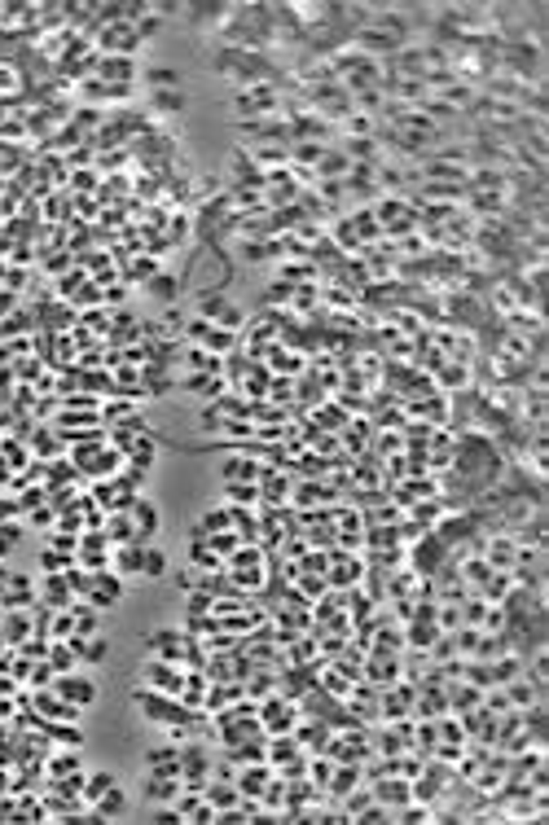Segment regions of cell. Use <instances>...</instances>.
<instances>
[{
    "instance_id": "obj_43",
    "label": "cell",
    "mask_w": 549,
    "mask_h": 825,
    "mask_svg": "<svg viewBox=\"0 0 549 825\" xmlns=\"http://www.w3.org/2000/svg\"><path fill=\"white\" fill-rule=\"evenodd\" d=\"M168 575V554L159 545H145V562H141V580H163Z\"/></svg>"
},
{
    "instance_id": "obj_44",
    "label": "cell",
    "mask_w": 549,
    "mask_h": 825,
    "mask_svg": "<svg viewBox=\"0 0 549 825\" xmlns=\"http://www.w3.org/2000/svg\"><path fill=\"white\" fill-rule=\"evenodd\" d=\"M70 566H75V554H58V549L44 545V554H40V575H67Z\"/></svg>"
},
{
    "instance_id": "obj_16",
    "label": "cell",
    "mask_w": 549,
    "mask_h": 825,
    "mask_svg": "<svg viewBox=\"0 0 549 825\" xmlns=\"http://www.w3.org/2000/svg\"><path fill=\"white\" fill-rule=\"evenodd\" d=\"M273 764L269 759H260V764H242L238 773H233V786H238L242 799H260V794L269 791V782H273Z\"/></svg>"
},
{
    "instance_id": "obj_36",
    "label": "cell",
    "mask_w": 549,
    "mask_h": 825,
    "mask_svg": "<svg viewBox=\"0 0 549 825\" xmlns=\"http://www.w3.org/2000/svg\"><path fill=\"white\" fill-rule=\"evenodd\" d=\"M229 527H233V514H229V505H211V509H206V514L189 531H194V536H215V531H229Z\"/></svg>"
},
{
    "instance_id": "obj_1",
    "label": "cell",
    "mask_w": 549,
    "mask_h": 825,
    "mask_svg": "<svg viewBox=\"0 0 549 825\" xmlns=\"http://www.w3.org/2000/svg\"><path fill=\"white\" fill-rule=\"evenodd\" d=\"M194 316H203V321L220 325V330H233V334H242V325H246V312L224 290H198L194 295Z\"/></svg>"
},
{
    "instance_id": "obj_5",
    "label": "cell",
    "mask_w": 549,
    "mask_h": 825,
    "mask_svg": "<svg viewBox=\"0 0 549 825\" xmlns=\"http://www.w3.org/2000/svg\"><path fill=\"white\" fill-rule=\"evenodd\" d=\"M141 685H145V690H154V693L176 698L180 685H185V667L172 663V659H154V655H150V659L141 663Z\"/></svg>"
},
{
    "instance_id": "obj_15",
    "label": "cell",
    "mask_w": 549,
    "mask_h": 825,
    "mask_svg": "<svg viewBox=\"0 0 549 825\" xmlns=\"http://www.w3.org/2000/svg\"><path fill=\"white\" fill-rule=\"evenodd\" d=\"M27 448H32V457L40 465L44 462H58V457H67V439L58 435V430L49 426V422H35L32 435H27Z\"/></svg>"
},
{
    "instance_id": "obj_24",
    "label": "cell",
    "mask_w": 549,
    "mask_h": 825,
    "mask_svg": "<svg viewBox=\"0 0 549 825\" xmlns=\"http://www.w3.org/2000/svg\"><path fill=\"white\" fill-rule=\"evenodd\" d=\"M128 803H133V799H128V791L114 782V786H110V791H105L102 799L88 808V812H93V821H124V817H128Z\"/></svg>"
},
{
    "instance_id": "obj_6",
    "label": "cell",
    "mask_w": 549,
    "mask_h": 825,
    "mask_svg": "<svg viewBox=\"0 0 549 825\" xmlns=\"http://www.w3.org/2000/svg\"><path fill=\"white\" fill-rule=\"evenodd\" d=\"M124 575H114L110 566L105 571H93V580H88V593L79 597V601H88L93 610H110V606H119L124 601Z\"/></svg>"
},
{
    "instance_id": "obj_23",
    "label": "cell",
    "mask_w": 549,
    "mask_h": 825,
    "mask_svg": "<svg viewBox=\"0 0 549 825\" xmlns=\"http://www.w3.org/2000/svg\"><path fill=\"white\" fill-rule=\"evenodd\" d=\"M5 610V606H0ZM35 632V619H32V610H5V619H0V641L14 650V646H23L27 637Z\"/></svg>"
},
{
    "instance_id": "obj_9",
    "label": "cell",
    "mask_w": 549,
    "mask_h": 825,
    "mask_svg": "<svg viewBox=\"0 0 549 825\" xmlns=\"http://www.w3.org/2000/svg\"><path fill=\"white\" fill-rule=\"evenodd\" d=\"M145 650H150L154 659L180 663L185 659V650H189V632H185V628H154V632L145 637Z\"/></svg>"
},
{
    "instance_id": "obj_27",
    "label": "cell",
    "mask_w": 549,
    "mask_h": 825,
    "mask_svg": "<svg viewBox=\"0 0 549 825\" xmlns=\"http://www.w3.org/2000/svg\"><path fill=\"white\" fill-rule=\"evenodd\" d=\"M141 562H145V545H119L110 554V571L124 580H141Z\"/></svg>"
},
{
    "instance_id": "obj_17",
    "label": "cell",
    "mask_w": 549,
    "mask_h": 825,
    "mask_svg": "<svg viewBox=\"0 0 549 825\" xmlns=\"http://www.w3.org/2000/svg\"><path fill=\"white\" fill-rule=\"evenodd\" d=\"M79 773H84L79 747H53L44 756V782H67V777H79Z\"/></svg>"
},
{
    "instance_id": "obj_42",
    "label": "cell",
    "mask_w": 549,
    "mask_h": 825,
    "mask_svg": "<svg viewBox=\"0 0 549 825\" xmlns=\"http://www.w3.org/2000/svg\"><path fill=\"white\" fill-rule=\"evenodd\" d=\"M180 88H172V93H150V115L154 119H172V115H180Z\"/></svg>"
},
{
    "instance_id": "obj_18",
    "label": "cell",
    "mask_w": 549,
    "mask_h": 825,
    "mask_svg": "<svg viewBox=\"0 0 549 825\" xmlns=\"http://www.w3.org/2000/svg\"><path fill=\"white\" fill-rule=\"evenodd\" d=\"M93 79H102L110 88H133V79H137V62L133 58H102L97 53V62H93Z\"/></svg>"
},
{
    "instance_id": "obj_8",
    "label": "cell",
    "mask_w": 549,
    "mask_h": 825,
    "mask_svg": "<svg viewBox=\"0 0 549 825\" xmlns=\"http://www.w3.org/2000/svg\"><path fill=\"white\" fill-rule=\"evenodd\" d=\"M35 601H40V584H35V575L9 571V580H5V589H0V606H5V610H32Z\"/></svg>"
},
{
    "instance_id": "obj_46",
    "label": "cell",
    "mask_w": 549,
    "mask_h": 825,
    "mask_svg": "<svg viewBox=\"0 0 549 825\" xmlns=\"http://www.w3.org/2000/svg\"><path fill=\"white\" fill-rule=\"evenodd\" d=\"M53 523H58V509H53L49 500H44V505H35L32 514H27V527H35V531H49Z\"/></svg>"
},
{
    "instance_id": "obj_49",
    "label": "cell",
    "mask_w": 549,
    "mask_h": 825,
    "mask_svg": "<svg viewBox=\"0 0 549 825\" xmlns=\"http://www.w3.org/2000/svg\"><path fill=\"white\" fill-rule=\"evenodd\" d=\"M70 185H75L79 194H84V189H97V171H75V180H70Z\"/></svg>"
},
{
    "instance_id": "obj_7",
    "label": "cell",
    "mask_w": 549,
    "mask_h": 825,
    "mask_svg": "<svg viewBox=\"0 0 549 825\" xmlns=\"http://www.w3.org/2000/svg\"><path fill=\"white\" fill-rule=\"evenodd\" d=\"M480 554H483V562H488L492 571H515V566H518V540H515V531H492V536H483V540H480Z\"/></svg>"
},
{
    "instance_id": "obj_38",
    "label": "cell",
    "mask_w": 549,
    "mask_h": 825,
    "mask_svg": "<svg viewBox=\"0 0 549 825\" xmlns=\"http://www.w3.org/2000/svg\"><path fill=\"white\" fill-rule=\"evenodd\" d=\"M110 786H114V773H105V768H97V773H84V786H79L84 808H93V803H97V799H102Z\"/></svg>"
},
{
    "instance_id": "obj_40",
    "label": "cell",
    "mask_w": 549,
    "mask_h": 825,
    "mask_svg": "<svg viewBox=\"0 0 549 825\" xmlns=\"http://www.w3.org/2000/svg\"><path fill=\"white\" fill-rule=\"evenodd\" d=\"M49 667L62 676V672H75L79 667V655L70 650V641H49Z\"/></svg>"
},
{
    "instance_id": "obj_45",
    "label": "cell",
    "mask_w": 549,
    "mask_h": 825,
    "mask_svg": "<svg viewBox=\"0 0 549 825\" xmlns=\"http://www.w3.org/2000/svg\"><path fill=\"white\" fill-rule=\"evenodd\" d=\"M23 523L14 518V523H0V562H9V554L18 549V540H23Z\"/></svg>"
},
{
    "instance_id": "obj_19",
    "label": "cell",
    "mask_w": 549,
    "mask_h": 825,
    "mask_svg": "<svg viewBox=\"0 0 549 825\" xmlns=\"http://www.w3.org/2000/svg\"><path fill=\"white\" fill-rule=\"evenodd\" d=\"M35 584H40V606H49V610H70L79 601L67 575H40Z\"/></svg>"
},
{
    "instance_id": "obj_47",
    "label": "cell",
    "mask_w": 549,
    "mask_h": 825,
    "mask_svg": "<svg viewBox=\"0 0 549 825\" xmlns=\"http://www.w3.org/2000/svg\"><path fill=\"white\" fill-rule=\"evenodd\" d=\"M211 601H215L211 593H203V589H189V593H185V615H211Z\"/></svg>"
},
{
    "instance_id": "obj_14",
    "label": "cell",
    "mask_w": 549,
    "mask_h": 825,
    "mask_svg": "<svg viewBox=\"0 0 549 825\" xmlns=\"http://www.w3.org/2000/svg\"><path fill=\"white\" fill-rule=\"evenodd\" d=\"M110 540H105V531H84L79 536V549H75V566H84V571H105L110 566Z\"/></svg>"
},
{
    "instance_id": "obj_25",
    "label": "cell",
    "mask_w": 549,
    "mask_h": 825,
    "mask_svg": "<svg viewBox=\"0 0 549 825\" xmlns=\"http://www.w3.org/2000/svg\"><path fill=\"white\" fill-rule=\"evenodd\" d=\"M185 791L180 786V777H159V773H145V782H141V799L154 808V803H176V794Z\"/></svg>"
},
{
    "instance_id": "obj_11",
    "label": "cell",
    "mask_w": 549,
    "mask_h": 825,
    "mask_svg": "<svg viewBox=\"0 0 549 825\" xmlns=\"http://www.w3.org/2000/svg\"><path fill=\"white\" fill-rule=\"evenodd\" d=\"M53 690L62 693L67 702H75L79 711H88V707L97 702V681H93V676H84L79 667H75V672H62V676L53 681Z\"/></svg>"
},
{
    "instance_id": "obj_28",
    "label": "cell",
    "mask_w": 549,
    "mask_h": 825,
    "mask_svg": "<svg viewBox=\"0 0 549 825\" xmlns=\"http://www.w3.org/2000/svg\"><path fill=\"white\" fill-rule=\"evenodd\" d=\"M105 540H110V549H119V545H137V527H133V518H128V509H119V514H105Z\"/></svg>"
},
{
    "instance_id": "obj_10",
    "label": "cell",
    "mask_w": 549,
    "mask_h": 825,
    "mask_svg": "<svg viewBox=\"0 0 549 825\" xmlns=\"http://www.w3.org/2000/svg\"><path fill=\"white\" fill-rule=\"evenodd\" d=\"M295 492V474L290 470H264L260 474V505L264 509H286Z\"/></svg>"
},
{
    "instance_id": "obj_30",
    "label": "cell",
    "mask_w": 549,
    "mask_h": 825,
    "mask_svg": "<svg viewBox=\"0 0 549 825\" xmlns=\"http://www.w3.org/2000/svg\"><path fill=\"white\" fill-rule=\"evenodd\" d=\"M70 650L79 655V663L97 667V663H105V655H110V641H105L102 632H97V637H70Z\"/></svg>"
},
{
    "instance_id": "obj_2",
    "label": "cell",
    "mask_w": 549,
    "mask_h": 825,
    "mask_svg": "<svg viewBox=\"0 0 549 825\" xmlns=\"http://www.w3.org/2000/svg\"><path fill=\"white\" fill-rule=\"evenodd\" d=\"M304 720V702L299 698H290V693H269V698H260V725L264 733H295Z\"/></svg>"
},
{
    "instance_id": "obj_26",
    "label": "cell",
    "mask_w": 549,
    "mask_h": 825,
    "mask_svg": "<svg viewBox=\"0 0 549 825\" xmlns=\"http://www.w3.org/2000/svg\"><path fill=\"white\" fill-rule=\"evenodd\" d=\"M466 387H471V364L440 361V369H435V391L453 396V391H466Z\"/></svg>"
},
{
    "instance_id": "obj_29",
    "label": "cell",
    "mask_w": 549,
    "mask_h": 825,
    "mask_svg": "<svg viewBox=\"0 0 549 825\" xmlns=\"http://www.w3.org/2000/svg\"><path fill=\"white\" fill-rule=\"evenodd\" d=\"M189 566H194V571H224V558L206 545V536H194V531H189Z\"/></svg>"
},
{
    "instance_id": "obj_32",
    "label": "cell",
    "mask_w": 549,
    "mask_h": 825,
    "mask_svg": "<svg viewBox=\"0 0 549 825\" xmlns=\"http://www.w3.org/2000/svg\"><path fill=\"white\" fill-rule=\"evenodd\" d=\"M220 505H233V509H260V483H224Z\"/></svg>"
},
{
    "instance_id": "obj_3",
    "label": "cell",
    "mask_w": 549,
    "mask_h": 825,
    "mask_svg": "<svg viewBox=\"0 0 549 825\" xmlns=\"http://www.w3.org/2000/svg\"><path fill=\"white\" fill-rule=\"evenodd\" d=\"M277 110H281V88L277 84H251V88H238V97H233V119L238 124L269 119Z\"/></svg>"
},
{
    "instance_id": "obj_39",
    "label": "cell",
    "mask_w": 549,
    "mask_h": 825,
    "mask_svg": "<svg viewBox=\"0 0 549 825\" xmlns=\"http://www.w3.org/2000/svg\"><path fill=\"white\" fill-rule=\"evenodd\" d=\"M70 615H75V637H97L102 632V610H93L88 601H75Z\"/></svg>"
},
{
    "instance_id": "obj_48",
    "label": "cell",
    "mask_w": 549,
    "mask_h": 825,
    "mask_svg": "<svg viewBox=\"0 0 549 825\" xmlns=\"http://www.w3.org/2000/svg\"><path fill=\"white\" fill-rule=\"evenodd\" d=\"M18 307H23V298L14 295V290H5V286H0V321H9Z\"/></svg>"
},
{
    "instance_id": "obj_20",
    "label": "cell",
    "mask_w": 549,
    "mask_h": 825,
    "mask_svg": "<svg viewBox=\"0 0 549 825\" xmlns=\"http://www.w3.org/2000/svg\"><path fill=\"white\" fill-rule=\"evenodd\" d=\"M145 773H159V777H180V742H159L145 751Z\"/></svg>"
},
{
    "instance_id": "obj_41",
    "label": "cell",
    "mask_w": 549,
    "mask_h": 825,
    "mask_svg": "<svg viewBox=\"0 0 549 825\" xmlns=\"http://www.w3.org/2000/svg\"><path fill=\"white\" fill-rule=\"evenodd\" d=\"M145 84H150V93H172L180 88V75L176 67H145Z\"/></svg>"
},
{
    "instance_id": "obj_37",
    "label": "cell",
    "mask_w": 549,
    "mask_h": 825,
    "mask_svg": "<svg viewBox=\"0 0 549 825\" xmlns=\"http://www.w3.org/2000/svg\"><path fill=\"white\" fill-rule=\"evenodd\" d=\"M40 733L49 738V747H84V733L70 720H53V725H40Z\"/></svg>"
},
{
    "instance_id": "obj_33",
    "label": "cell",
    "mask_w": 549,
    "mask_h": 825,
    "mask_svg": "<svg viewBox=\"0 0 549 825\" xmlns=\"http://www.w3.org/2000/svg\"><path fill=\"white\" fill-rule=\"evenodd\" d=\"M206 685H211V681H206V672H185V685H180V693H176V698H180L189 711H203Z\"/></svg>"
},
{
    "instance_id": "obj_12",
    "label": "cell",
    "mask_w": 549,
    "mask_h": 825,
    "mask_svg": "<svg viewBox=\"0 0 549 825\" xmlns=\"http://www.w3.org/2000/svg\"><path fill=\"white\" fill-rule=\"evenodd\" d=\"M405 676V655H365V667H361V681H370L374 690L382 685H391V681H400Z\"/></svg>"
},
{
    "instance_id": "obj_22",
    "label": "cell",
    "mask_w": 549,
    "mask_h": 825,
    "mask_svg": "<svg viewBox=\"0 0 549 825\" xmlns=\"http://www.w3.org/2000/svg\"><path fill=\"white\" fill-rule=\"evenodd\" d=\"M224 483H260V474H264V462L255 457V453H229V462H224Z\"/></svg>"
},
{
    "instance_id": "obj_34",
    "label": "cell",
    "mask_w": 549,
    "mask_h": 825,
    "mask_svg": "<svg viewBox=\"0 0 549 825\" xmlns=\"http://www.w3.org/2000/svg\"><path fill=\"white\" fill-rule=\"evenodd\" d=\"M347 171H352V159H347L343 150H325L316 159V176L321 180H347Z\"/></svg>"
},
{
    "instance_id": "obj_31",
    "label": "cell",
    "mask_w": 549,
    "mask_h": 825,
    "mask_svg": "<svg viewBox=\"0 0 549 825\" xmlns=\"http://www.w3.org/2000/svg\"><path fill=\"white\" fill-rule=\"evenodd\" d=\"M145 290L159 298L163 307H176V303H180V290H185V281H180L176 272H159V277H154V281H150Z\"/></svg>"
},
{
    "instance_id": "obj_21",
    "label": "cell",
    "mask_w": 549,
    "mask_h": 825,
    "mask_svg": "<svg viewBox=\"0 0 549 825\" xmlns=\"http://www.w3.org/2000/svg\"><path fill=\"white\" fill-rule=\"evenodd\" d=\"M365 786H370V794H374L382 808H400V803L413 799V782H405V777H374Z\"/></svg>"
},
{
    "instance_id": "obj_35",
    "label": "cell",
    "mask_w": 549,
    "mask_h": 825,
    "mask_svg": "<svg viewBox=\"0 0 549 825\" xmlns=\"http://www.w3.org/2000/svg\"><path fill=\"white\" fill-rule=\"evenodd\" d=\"M159 272H163V268H159V260L141 251L137 260H133V264L124 268V281H128V286H150V281H154Z\"/></svg>"
},
{
    "instance_id": "obj_13",
    "label": "cell",
    "mask_w": 549,
    "mask_h": 825,
    "mask_svg": "<svg viewBox=\"0 0 549 825\" xmlns=\"http://www.w3.org/2000/svg\"><path fill=\"white\" fill-rule=\"evenodd\" d=\"M128 518H133V527H137V545H154V536L163 531V514H159V505H154L150 496H137V500L128 505Z\"/></svg>"
},
{
    "instance_id": "obj_4",
    "label": "cell",
    "mask_w": 549,
    "mask_h": 825,
    "mask_svg": "<svg viewBox=\"0 0 549 825\" xmlns=\"http://www.w3.org/2000/svg\"><path fill=\"white\" fill-rule=\"evenodd\" d=\"M211 751H206L198 738H189V742H180V786L185 791H203L206 782H211Z\"/></svg>"
}]
</instances>
